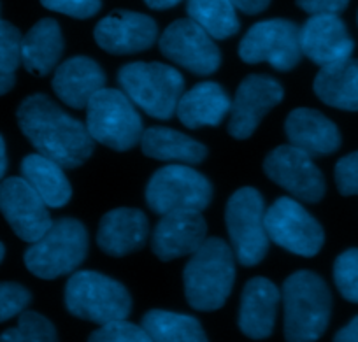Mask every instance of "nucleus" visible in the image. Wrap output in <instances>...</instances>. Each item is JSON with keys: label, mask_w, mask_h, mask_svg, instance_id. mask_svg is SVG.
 Masks as SVG:
<instances>
[{"label": "nucleus", "mask_w": 358, "mask_h": 342, "mask_svg": "<svg viewBox=\"0 0 358 342\" xmlns=\"http://www.w3.org/2000/svg\"><path fill=\"white\" fill-rule=\"evenodd\" d=\"M18 125L37 153L64 169H76L94 153V139L86 125L72 118L46 95H30L18 107Z\"/></svg>", "instance_id": "obj_1"}, {"label": "nucleus", "mask_w": 358, "mask_h": 342, "mask_svg": "<svg viewBox=\"0 0 358 342\" xmlns=\"http://www.w3.org/2000/svg\"><path fill=\"white\" fill-rule=\"evenodd\" d=\"M236 281V255L225 241L208 237L183 271L185 295L197 311L223 307Z\"/></svg>", "instance_id": "obj_2"}, {"label": "nucleus", "mask_w": 358, "mask_h": 342, "mask_svg": "<svg viewBox=\"0 0 358 342\" xmlns=\"http://www.w3.org/2000/svg\"><path fill=\"white\" fill-rule=\"evenodd\" d=\"M285 337L294 342L316 341L327 330L332 295L327 283L311 271L292 274L283 285Z\"/></svg>", "instance_id": "obj_3"}, {"label": "nucleus", "mask_w": 358, "mask_h": 342, "mask_svg": "<svg viewBox=\"0 0 358 342\" xmlns=\"http://www.w3.org/2000/svg\"><path fill=\"white\" fill-rule=\"evenodd\" d=\"M118 83L130 100L157 120H171L185 93L178 69L160 62H132L120 69Z\"/></svg>", "instance_id": "obj_4"}, {"label": "nucleus", "mask_w": 358, "mask_h": 342, "mask_svg": "<svg viewBox=\"0 0 358 342\" xmlns=\"http://www.w3.org/2000/svg\"><path fill=\"white\" fill-rule=\"evenodd\" d=\"M88 253V232L74 218L51 223L41 239L25 251L27 269L41 279H57L74 272Z\"/></svg>", "instance_id": "obj_5"}, {"label": "nucleus", "mask_w": 358, "mask_h": 342, "mask_svg": "<svg viewBox=\"0 0 358 342\" xmlns=\"http://www.w3.org/2000/svg\"><path fill=\"white\" fill-rule=\"evenodd\" d=\"M64 300L72 316L97 325L125 320L132 311V299L125 286L94 271L74 272L65 285Z\"/></svg>", "instance_id": "obj_6"}, {"label": "nucleus", "mask_w": 358, "mask_h": 342, "mask_svg": "<svg viewBox=\"0 0 358 342\" xmlns=\"http://www.w3.org/2000/svg\"><path fill=\"white\" fill-rule=\"evenodd\" d=\"M86 129L92 139L115 151H129L141 143L143 120L127 93L102 88L86 106Z\"/></svg>", "instance_id": "obj_7"}, {"label": "nucleus", "mask_w": 358, "mask_h": 342, "mask_svg": "<svg viewBox=\"0 0 358 342\" xmlns=\"http://www.w3.org/2000/svg\"><path fill=\"white\" fill-rule=\"evenodd\" d=\"M232 251L244 267L260 264L268 250L264 197L255 188H241L229 199L225 211Z\"/></svg>", "instance_id": "obj_8"}, {"label": "nucleus", "mask_w": 358, "mask_h": 342, "mask_svg": "<svg viewBox=\"0 0 358 342\" xmlns=\"http://www.w3.org/2000/svg\"><path fill=\"white\" fill-rule=\"evenodd\" d=\"M211 199L209 179L188 165H165L151 176L146 186V202L157 214L179 209L204 211Z\"/></svg>", "instance_id": "obj_9"}, {"label": "nucleus", "mask_w": 358, "mask_h": 342, "mask_svg": "<svg viewBox=\"0 0 358 342\" xmlns=\"http://www.w3.org/2000/svg\"><path fill=\"white\" fill-rule=\"evenodd\" d=\"M239 57L246 64H268L276 71H292L302 58L301 27L280 18L255 23L241 41Z\"/></svg>", "instance_id": "obj_10"}, {"label": "nucleus", "mask_w": 358, "mask_h": 342, "mask_svg": "<svg viewBox=\"0 0 358 342\" xmlns=\"http://www.w3.org/2000/svg\"><path fill=\"white\" fill-rule=\"evenodd\" d=\"M268 239L299 257H315L325 241L323 228L297 200L281 197L265 209Z\"/></svg>", "instance_id": "obj_11"}, {"label": "nucleus", "mask_w": 358, "mask_h": 342, "mask_svg": "<svg viewBox=\"0 0 358 342\" xmlns=\"http://www.w3.org/2000/svg\"><path fill=\"white\" fill-rule=\"evenodd\" d=\"M160 51L176 65L197 76L215 74L222 65V53L213 37L192 18L176 20L164 30Z\"/></svg>", "instance_id": "obj_12"}, {"label": "nucleus", "mask_w": 358, "mask_h": 342, "mask_svg": "<svg viewBox=\"0 0 358 342\" xmlns=\"http://www.w3.org/2000/svg\"><path fill=\"white\" fill-rule=\"evenodd\" d=\"M264 171L271 181L280 185L302 202H320L325 195V178L313 157L294 144H285L267 155Z\"/></svg>", "instance_id": "obj_13"}, {"label": "nucleus", "mask_w": 358, "mask_h": 342, "mask_svg": "<svg viewBox=\"0 0 358 342\" xmlns=\"http://www.w3.org/2000/svg\"><path fill=\"white\" fill-rule=\"evenodd\" d=\"M0 213L25 243H36L53 223L46 202L23 176L0 183Z\"/></svg>", "instance_id": "obj_14"}, {"label": "nucleus", "mask_w": 358, "mask_h": 342, "mask_svg": "<svg viewBox=\"0 0 358 342\" xmlns=\"http://www.w3.org/2000/svg\"><path fill=\"white\" fill-rule=\"evenodd\" d=\"M283 86L271 76L251 74L244 78L230 107V136L241 141L253 136L262 118L283 100Z\"/></svg>", "instance_id": "obj_15"}, {"label": "nucleus", "mask_w": 358, "mask_h": 342, "mask_svg": "<svg viewBox=\"0 0 358 342\" xmlns=\"http://www.w3.org/2000/svg\"><path fill=\"white\" fill-rule=\"evenodd\" d=\"M208 239V223L202 211L179 209L162 214L151 236L153 253L162 262L187 257Z\"/></svg>", "instance_id": "obj_16"}, {"label": "nucleus", "mask_w": 358, "mask_h": 342, "mask_svg": "<svg viewBox=\"0 0 358 342\" xmlns=\"http://www.w3.org/2000/svg\"><path fill=\"white\" fill-rule=\"evenodd\" d=\"M94 37L108 53L134 55L153 46L158 37V27L151 16L118 9L97 23Z\"/></svg>", "instance_id": "obj_17"}, {"label": "nucleus", "mask_w": 358, "mask_h": 342, "mask_svg": "<svg viewBox=\"0 0 358 342\" xmlns=\"http://www.w3.org/2000/svg\"><path fill=\"white\" fill-rule=\"evenodd\" d=\"M302 55L316 65H332L351 57L353 39L337 15H313L301 29Z\"/></svg>", "instance_id": "obj_18"}, {"label": "nucleus", "mask_w": 358, "mask_h": 342, "mask_svg": "<svg viewBox=\"0 0 358 342\" xmlns=\"http://www.w3.org/2000/svg\"><path fill=\"white\" fill-rule=\"evenodd\" d=\"M150 223L146 214L132 207H118L102 216L97 244L109 257H125L146 244Z\"/></svg>", "instance_id": "obj_19"}, {"label": "nucleus", "mask_w": 358, "mask_h": 342, "mask_svg": "<svg viewBox=\"0 0 358 342\" xmlns=\"http://www.w3.org/2000/svg\"><path fill=\"white\" fill-rule=\"evenodd\" d=\"M51 86L69 107L86 109L92 97L106 86V72L92 58L72 57L58 65Z\"/></svg>", "instance_id": "obj_20"}, {"label": "nucleus", "mask_w": 358, "mask_h": 342, "mask_svg": "<svg viewBox=\"0 0 358 342\" xmlns=\"http://www.w3.org/2000/svg\"><path fill=\"white\" fill-rule=\"evenodd\" d=\"M281 293L273 281L253 278L246 283L241 295L239 328L251 339H267L276 323Z\"/></svg>", "instance_id": "obj_21"}, {"label": "nucleus", "mask_w": 358, "mask_h": 342, "mask_svg": "<svg viewBox=\"0 0 358 342\" xmlns=\"http://www.w3.org/2000/svg\"><path fill=\"white\" fill-rule=\"evenodd\" d=\"M290 144L311 157H323L339 150L341 134L336 123L330 122L320 111L299 107L288 114L285 123Z\"/></svg>", "instance_id": "obj_22"}, {"label": "nucleus", "mask_w": 358, "mask_h": 342, "mask_svg": "<svg viewBox=\"0 0 358 342\" xmlns=\"http://www.w3.org/2000/svg\"><path fill=\"white\" fill-rule=\"evenodd\" d=\"M230 107L232 100L218 83L202 81L181 95L176 114L187 129H201L220 125Z\"/></svg>", "instance_id": "obj_23"}, {"label": "nucleus", "mask_w": 358, "mask_h": 342, "mask_svg": "<svg viewBox=\"0 0 358 342\" xmlns=\"http://www.w3.org/2000/svg\"><path fill=\"white\" fill-rule=\"evenodd\" d=\"M64 53V36L58 22L44 18L22 39V64L34 76H48Z\"/></svg>", "instance_id": "obj_24"}, {"label": "nucleus", "mask_w": 358, "mask_h": 342, "mask_svg": "<svg viewBox=\"0 0 358 342\" xmlns=\"http://www.w3.org/2000/svg\"><path fill=\"white\" fill-rule=\"evenodd\" d=\"M313 88L316 97L327 106L343 111H358V60L350 57L322 67Z\"/></svg>", "instance_id": "obj_25"}, {"label": "nucleus", "mask_w": 358, "mask_h": 342, "mask_svg": "<svg viewBox=\"0 0 358 342\" xmlns=\"http://www.w3.org/2000/svg\"><path fill=\"white\" fill-rule=\"evenodd\" d=\"M141 148L146 157L176 164H201L208 157V148L204 144L165 127H151L144 130Z\"/></svg>", "instance_id": "obj_26"}, {"label": "nucleus", "mask_w": 358, "mask_h": 342, "mask_svg": "<svg viewBox=\"0 0 358 342\" xmlns=\"http://www.w3.org/2000/svg\"><path fill=\"white\" fill-rule=\"evenodd\" d=\"M22 176L48 207H64L71 200L72 188L64 167L51 158L41 153L29 155L22 162Z\"/></svg>", "instance_id": "obj_27"}, {"label": "nucleus", "mask_w": 358, "mask_h": 342, "mask_svg": "<svg viewBox=\"0 0 358 342\" xmlns=\"http://www.w3.org/2000/svg\"><path fill=\"white\" fill-rule=\"evenodd\" d=\"M141 327L155 342H204L208 341L201 321L188 314L171 311H148Z\"/></svg>", "instance_id": "obj_28"}, {"label": "nucleus", "mask_w": 358, "mask_h": 342, "mask_svg": "<svg viewBox=\"0 0 358 342\" xmlns=\"http://www.w3.org/2000/svg\"><path fill=\"white\" fill-rule=\"evenodd\" d=\"M187 13L213 39H229L239 32L232 0H188Z\"/></svg>", "instance_id": "obj_29"}, {"label": "nucleus", "mask_w": 358, "mask_h": 342, "mask_svg": "<svg viewBox=\"0 0 358 342\" xmlns=\"http://www.w3.org/2000/svg\"><path fill=\"white\" fill-rule=\"evenodd\" d=\"M23 36L15 25L0 20V95L11 92L22 65Z\"/></svg>", "instance_id": "obj_30"}, {"label": "nucleus", "mask_w": 358, "mask_h": 342, "mask_svg": "<svg viewBox=\"0 0 358 342\" xmlns=\"http://www.w3.org/2000/svg\"><path fill=\"white\" fill-rule=\"evenodd\" d=\"M2 342H53L57 341V330L53 323L43 314L34 311L20 313L18 327L9 328L0 335Z\"/></svg>", "instance_id": "obj_31"}, {"label": "nucleus", "mask_w": 358, "mask_h": 342, "mask_svg": "<svg viewBox=\"0 0 358 342\" xmlns=\"http://www.w3.org/2000/svg\"><path fill=\"white\" fill-rule=\"evenodd\" d=\"M334 281L341 295L358 304V250H348L337 257L334 264Z\"/></svg>", "instance_id": "obj_32"}, {"label": "nucleus", "mask_w": 358, "mask_h": 342, "mask_svg": "<svg viewBox=\"0 0 358 342\" xmlns=\"http://www.w3.org/2000/svg\"><path fill=\"white\" fill-rule=\"evenodd\" d=\"M92 342H148L150 337L143 327L127 320H113L102 323L90 335Z\"/></svg>", "instance_id": "obj_33"}, {"label": "nucleus", "mask_w": 358, "mask_h": 342, "mask_svg": "<svg viewBox=\"0 0 358 342\" xmlns=\"http://www.w3.org/2000/svg\"><path fill=\"white\" fill-rule=\"evenodd\" d=\"M32 295L18 283H0V323L20 316L29 306Z\"/></svg>", "instance_id": "obj_34"}, {"label": "nucleus", "mask_w": 358, "mask_h": 342, "mask_svg": "<svg viewBox=\"0 0 358 342\" xmlns=\"http://www.w3.org/2000/svg\"><path fill=\"white\" fill-rule=\"evenodd\" d=\"M41 4L55 13L78 20H88L97 15L102 8V0H41Z\"/></svg>", "instance_id": "obj_35"}, {"label": "nucleus", "mask_w": 358, "mask_h": 342, "mask_svg": "<svg viewBox=\"0 0 358 342\" xmlns=\"http://www.w3.org/2000/svg\"><path fill=\"white\" fill-rule=\"evenodd\" d=\"M336 185L341 195H358V151L346 155L337 162Z\"/></svg>", "instance_id": "obj_36"}, {"label": "nucleus", "mask_w": 358, "mask_h": 342, "mask_svg": "<svg viewBox=\"0 0 358 342\" xmlns=\"http://www.w3.org/2000/svg\"><path fill=\"white\" fill-rule=\"evenodd\" d=\"M350 0H297V6L308 15H339L348 8Z\"/></svg>", "instance_id": "obj_37"}, {"label": "nucleus", "mask_w": 358, "mask_h": 342, "mask_svg": "<svg viewBox=\"0 0 358 342\" xmlns=\"http://www.w3.org/2000/svg\"><path fill=\"white\" fill-rule=\"evenodd\" d=\"M232 4L234 8L246 13V15H258L268 8L271 0H232Z\"/></svg>", "instance_id": "obj_38"}, {"label": "nucleus", "mask_w": 358, "mask_h": 342, "mask_svg": "<svg viewBox=\"0 0 358 342\" xmlns=\"http://www.w3.org/2000/svg\"><path fill=\"white\" fill-rule=\"evenodd\" d=\"M337 342H358V316L336 334Z\"/></svg>", "instance_id": "obj_39"}, {"label": "nucleus", "mask_w": 358, "mask_h": 342, "mask_svg": "<svg viewBox=\"0 0 358 342\" xmlns=\"http://www.w3.org/2000/svg\"><path fill=\"white\" fill-rule=\"evenodd\" d=\"M148 8L157 9V11H164V9L176 8L181 0H144Z\"/></svg>", "instance_id": "obj_40"}, {"label": "nucleus", "mask_w": 358, "mask_h": 342, "mask_svg": "<svg viewBox=\"0 0 358 342\" xmlns=\"http://www.w3.org/2000/svg\"><path fill=\"white\" fill-rule=\"evenodd\" d=\"M6 171H8V157H6V144L2 136H0V181L4 178Z\"/></svg>", "instance_id": "obj_41"}, {"label": "nucleus", "mask_w": 358, "mask_h": 342, "mask_svg": "<svg viewBox=\"0 0 358 342\" xmlns=\"http://www.w3.org/2000/svg\"><path fill=\"white\" fill-rule=\"evenodd\" d=\"M4 253H6V250H4V244L0 243V262H2V258H4Z\"/></svg>", "instance_id": "obj_42"}]
</instances>
